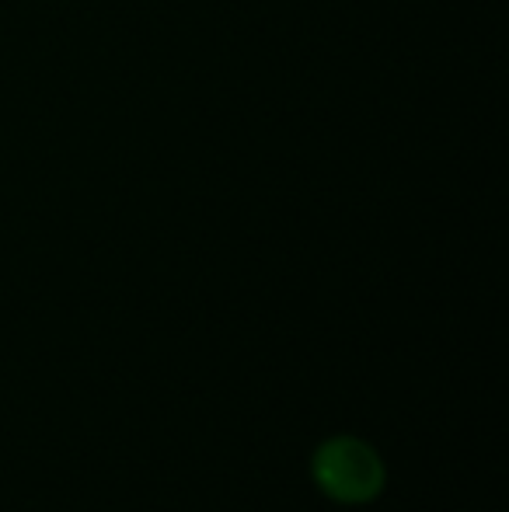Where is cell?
Instances as JSON below:
<instances>
[{"mask_svg": "<svg viewBox=\"0 0 509 512\" xmlns=\"http://www.w3.org/2000/svg\"><path fill=\"white\" fill-rule=\"evenodd\" d=\"M311 478L321 495L339 506H367L381 499L387 467L381 453L360 436H328L311 457Z\"/></svg>", "mask_w": 509, "mask_h": 512, "instance_id": "6da1fadb", "label": "cell"}]
</instances>
